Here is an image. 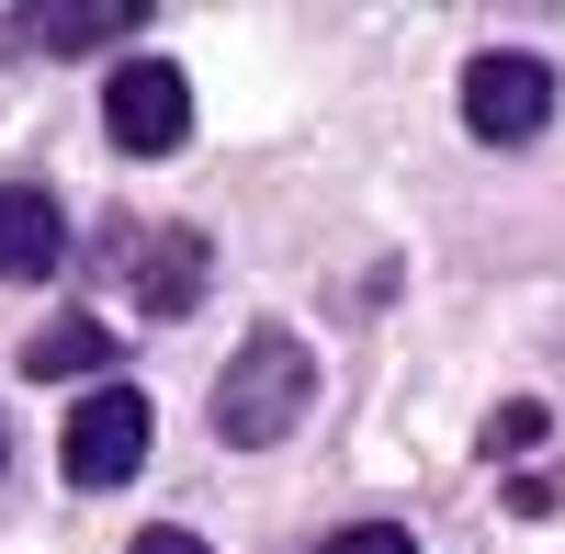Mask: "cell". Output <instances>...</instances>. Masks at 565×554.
I'll list each match as a JSON object with an SVG mask.
<instances>
[{"label": "cell", "mask_w": 565, "mask_h": 554, "mask_svg": "<svg viewBox=\"0 0 565 554\" xmlns=\"http://www.w3.org/2000/svg\"><path fill=\"white\" fill-rule=\"evenodd\" d=\"M306 396H317L306 340H295V329H249L238 362L215 374V430L238 441V452H260V441H282V430L306 419Z\"/></svg>", "instance_id": "cell-1"}, {"label": "cell", "mask_w": 565, "mask_h": 554, "mask_svg": "<svg viewBox=\"0 0 565 554\" xmlns=\"http://www.w3.org/2000/svg\"><path fill=\"white\" fill-rule=\"evenodd\" d=\"M463 125H476L487 148H532L554 125V68L521 57V45H487V57L463 68Z\"/></svg>", "instance_id": "cell-2"}, {"label": "cell", "mask_w": 565, "mask_h": 554, "mask_svg": "<svg viewBox=\"0 0 565 554\" xmlns=\"http://www.w3.org/2000/svg\"><path fill=\"white\" fill-rule=\"evenodd\" d=\"M103 125H114L125 159H170L181 136H193V79H181L170 57H125L103 79Z\"/></svg>", "instance_id": "cell-3"}, {"label": "cell", "mask_w": 565, "mask_h": 554, "mask_svg": "<svg viewBox=\"0 0 565 554\" xmlns=\"http://www.w3.org/2000/svg\"><path fill=\"white\" fill-rule=\"evenodd\" d=\"M57 465H68V487H125L136 465H148V396H136V385L79 396V407H68V441H57Z\"/></svg>", "instance_id": "cell-4"}, {"label": "cell", "mask_w": 565, "mask_h": 554, "mask_svg": "<svg viewBox=\"0 0 565 554\" xmlns=\"http://www.w3.org/2000/svg\"><path fill=\"white\" fill-rule=\"evenodd\" d=\"M114 260L136 271V306H148V317H193V306H204V238H193V226H159V238H136V226H125Z\"/></svg>", "instance_id": "cell-5"}, {"label": "cell", "mask_w": 565, "mask_h": 554, "mask_svg": "<svg viewBox=\"0 0 565 554\" xmlns=\"http://www.w3.org/2000/svg\"><path fill=\"white\" fill-rule=\"evenodd\" d=\"M148 12H159V0H45V12H34L23 34L45 45V57H90V45H114V34H136Z\"/></svg>", "instance_id": "cell-6"}, {"label": "cell", "mask_w": 565, "mask_h": 554, "mask_svg": "<svg viewBox=\"0 0 565 554\" xmlns=\"http://www.w3.org/2000/svg\"><path fill=\"white\" fill-rule=\"evenodd\" d=\"M68 249V215L45 193H0V284H34V271H57Z\"/></svg>", "instance_id": "cell-7"}, {"label": "cell", "mask_w": 565, "mask_h": 554, "mask_svg": "<svg viewBox=\"0 0 565 554\" xmlns=\"http://www.w3.org/2000/svg\"><path fill=\"white\" fill-rule=\"evenodd\" d=\"M103 362H114V329H103V317H57V329L23 340V374H45V385H57V374H103Z\"/></svg>", "instance_id": "cell-8"}, {"label": "cell", "mask_w": 565, "mask_h": 554, "mask_svg": "<svg viewBox=\"0 0 565 554\" xmlns=\"http://www.w3.org/2000/svg\"><path fill=\"white\" fill-rule=\"evenodd\" d=\"M532 441H543V396H509L498 419H487V452L509 465V452H532Z\"/></svg>", "instance_id": "cell-9"}, {"label": "cell", "mask_w": 565, "mask_h": 554, "mask_svg": "<svg viewBox=\"0 0 565 554\" xmlns=\"http://www.w3.org/2000/svg\"><path fill=\"white\" fill-rule=\"evenodd\" d=\"M317 554H418V543H407L396 521H351V532H328Z\"/></svg>", "instance_id": "cell-10"}, {"label": "cell", "mask_w": 565, "mask_h": 554, "mask_svg": "<svg viewBox=\"0 0 565 554\" xmlns=\"http://www.w3.org/2000/svg\"><path fill=\"white\" fill-rule=\"evenodd\" d=\"M498 498H509V510H521V521H543V510H554V498H565V476H509Z\"/></svg>", "instance_id": "cell-11"}, {"label": "cell", "mask_w": 565, "mask_h": 554, "mask_svg": "<svg viewBox=\"0 0 565 554\" xmlns=\"http://www.w3.org/2000/svg\"><path fill=\"white\" fill-rule=\"evenodd\" d=\"M125 554H204V543H193V532H136Z\"/></svg>", "instance_id": "cell-12"}, {"label": "cell", "mask_w": 565, "mask_h": 554, "mask_svg": "<svg viewBox=\"0 0 565 554\" xmlns=\"http://www.w3.org/2000/svg\"><path fill=\"white\" fill-rule=\"evenodd\" d=\"M487 12H521V23H554L565 0H487Z\"/></svg>", "instance_id": "cell-13"}]
</instances>
